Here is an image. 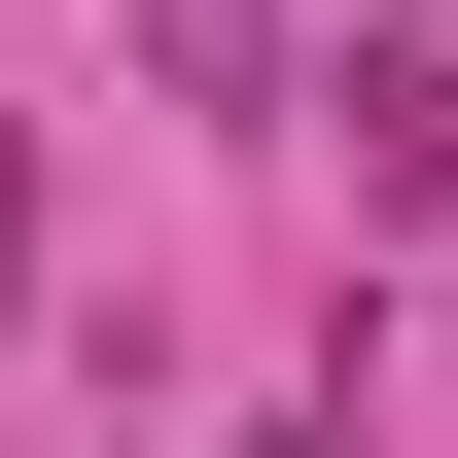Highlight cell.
Wrapping results in <instances>:
<instances>
[{"instance_id":"obj_1","label":"cell","mask_w":458,"mask_h":458,"mask_svg":"<svg viewBox=\"0 0 458 458\" xmlns=\"http://www.w3.org/2000/svg\"><path fill=\"white\" fill-rule=\"evenodd\" d=\"M0 318H36V141H0Z\"/></svg>"}]
</instances>
